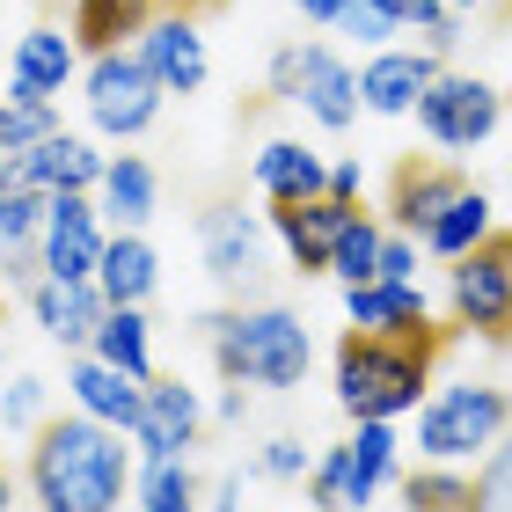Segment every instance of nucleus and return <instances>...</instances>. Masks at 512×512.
Returning a JSON list of instances; mask_svg holds the SVG:
<instances>
[{
  "label": "nucleus",
  "instance_id": "2f4dec72",
  "mask_svg": "<svg viewBox=\"0 0 512 512\" xmlns=\"http://www.w3.org/2000/svg\"><path fill=\"white\" fill-rule=\"evenodd\" d=\"M59 132V110L52 103H0V154H22L37 139Z\"/></svg>",
  "mask_w": 512,
  "mask_h": 512
},
{
  "label": "nucleus",
  "instance_id": "4468645a",
  "mask_svg": "<svg viewBox=\"0 0 512 512\" xmlns=\"http://www.w3.org/2000/svg\"><path fill=\"white\" fill-rule=\"evenodd\" d=\"M447 74L439 66V52L425 44V52H374L359 66V110H374V118H410L417 96Z\"/></svg>",
  "mask_w": 512,
  "mask_h": 512
},
{
  "label": "nucleus",
  "instance_id": "ddd939ff",
  "mask_svg": "<svg viewBox=\"0 0 512 512\" xmlns=\"http://www.w3.org/2000/svg\"><path fill=\"white\" fill-rule=\"evenodd\" d=\"M352 213L359 205L322 191V198H300V205H271V235L293 256V271H330V249H337L344 227H352Z\"/></svg>",
  "mask_w": 512,
  "mask_h": 512
},
{
  "label": "nucleus",
  "instance_id": "a878e982",
  "mask_svg": "<svg viewBox=\"0 0 512 512\" xmlns=\"http://www.w3.org/2000/svg\"><path fill=\"white\" fill-rule=\"evenodd\" d=\"M308 505L315 512H359V505H374V491H366V476H359V461H352V439L330 447L308 469Z\"/></svg>",
  "mask_w": 512,
  "mask_h": 512
},
{
  "label": "nucleus",
  "instance_id": "a211bd4d",
  "mask_svg": "<svg viewBox=\"0 0 512 512\" xmlns=\"http://www.w3.org/2000/svg\"><path fill=\"white\" fill-rule=\"evenodd\" d=\"M66 395H74V410L103 417V425H118V432H139V410H147V381H132L125 366H110L96 352H81L66 366Z\"/></svg>",
  "mask_w": 512,
  "mask_h": 512
},
{
  "label": "nucleus",
  "instance_id": "9d476101",
  "mask_svg": "<svg viewBox=\"0 0 512 512\" xmlns=\"http://www.w3.org/2000/svg\"><path fill=\"white\" fill-rule=\"evenodd\" d=\"M139 59H147V74L169 88V96H198L205 74H213V52H205V30L191 8H176V0H161V15L147 22V37L132 44Z\"/></svg>",
  "mask_w": 512,
  "mask_h": 512
},
{
  "label": "nucleus",
  "instance_id": "7ed1b4c3",
  "mask_svg": "<svg viewBox=\"0 0 512 512\" xmlns=\"http://www.w3.org/2000/svg\"><path fill=\"white\" fill-rule=\"evenodd\" d=\"M205 337H213V366L220 381L242 388H300L308 381V322L293 308H235V315H205Z\"/></svg>",
  "mask_w": 512,
  "mask_h": 512
},
{
  "label": "nucleus",
  "instance_id": "6e6552de",
  "mask_svg": "<svg viewBox=\"0 0 512 512\" xmlns=\"http://www.w3.org/2000/svg\"><path fill=\"white\" fill-rule=\"evenodd\" d=\"M505 118V103H498V88L491 81H476V74H439L425 96H417V125H425L432 147H483V139L498 132Z\"/></svg>",
  "mask_w": 512,
  "mask_h": 512
},
{
  "label": "nucleus",
  "instance_id": "f03ea898",
  "mask_svg": "<svg viewBox=\"0 0 512 512\" xmlns=\"http://www.w3.org/2000/svg\"><path fill=\"white\" fill-rule=\"evenodd\" d=\"M454 330H439V322H425V330H395V337H374V330H344L337 344V403L352 425H395L403 410L425 403L432 388V359L447 352Z\"/></svg>",
  "mask_w": 512,
  "mask_h": 512
},
{
  "label": "nucleus",
  "instance_id": "79ce46f5",
  "mask_svg": "<svg viewBox=\"0 0 512 512\" xmlns=\"http://www.w3.org/2000/svg\"><path fill=\"white\" fill-rule=\"evenodd\" d=\"M293 8L308 15V22H337V15H344V0H293Z\"/></svg>",
  "mask_w": 512,
  "mask_h": 512
},
{
  "label": "nucleus",
  "instance_id": "f3484780",
  "mask_svg": "<svg viewBox=\"0 0 512 512\" xmlns=\"http://www.w3.org/2000/svg\"><path fill=\"white\" fill-rule=\"evenodd\" d=\"M469 191V176L447 169V161H395V183H388V220L403 227V235L425 242V227L447 213V205Z\"/></svg>",
  "mask_w": 512,
  "mask_h": 512
},
{
  "label": "nucleus",
  "instance_id": "c03bdc74",
  "mask_svg": "<svg viewBox=\"0 0 512 512\" xmlns=\"http://www.w3.org/2000/svg\"><path fill=\"white\" fill-rule=\"evenodd\" d=\"M447 8H483V0H447Z\"/></svg>",
  "mask_w": 512,
  "mask_h": 512
},
{
  "label": "nucleus",
  "instance_id": "bb28decb",
  "mask_svg": "<svg viewBox=\"0 0 512 512\" xmlns=\"http://www.w3.org/2000/svg\"><path fill=\"white\" fill-rule=\"evenodd\" d=\"M483 235H491V198H483L476 191V183H469V191H461L454 205H447V213H439L432 227H425V249L432 256H447V264H454V256H469Z\"/></svg>",
  "mask_w": 512,
  "mask_h": 512
},
{
  "label": "nucleus",
  "instance_id": "dca6fc26",
  "mask_svg": "<svg viewBox=\"0 0 512 512\" xmlns=\"http://www.w3.org/2000/svg\"><path fill=\"white\" fill-rule=\"evenodd\" d=\"M198 235H205V271H213L227 293H242V286L264 278V227H256L242 205H213V213L198 220Z\"/></svg>",
  "mask_w": 512,
  "mask_h": 512
},
{
  "label": "nucleus",
  "instance_id": "20e7f679",
  "mask_svg": "<svg viewBox=\"0 0 512 512\" xmlns=\"http://www.w3.org/2000/svg\"><path fill=\"white\" fill-rule=\"evenodd\" d=\"M512 432V395L505 388H439L425 410H417V454L425 461H469L483 447H498Z\"/></svg>",
  "mask_w": 512,
  "mask_h": 512
},
{
  "label": "nucleus",
  "instance_id": "58836bf2",
  "mask_svg": "<svg viewBox=\"0 0 512 512\" xmlns=\"http://www.w3.org/2000/svg\"><path fill=\"white\" fill-rule=\"evenodd\" d=\"M330 198L359 205V161H337V169H330Z\"/></svg>",
  "mask_w": 512,
  "mask_h": 512
},
{
  "label": "nucleus",
  "instance_id": "c9c22d12",
  "mask_svg": "<svg viewBox=\"0 0 512 512\" xmlns=\"http://www.w3.org/2000/svg\"><path fill=\"white\" fill-rule=\"evenodd\" d=\"M315 469V454L300 447L293 432H278V439H264V454H256V476H271V483H300Z\"/></svg>",
  "mask_w": 512,
  "mask_h": 512
},
{
  "label": "nucleus",
  "instance_id": "49530a36",
  "mask_svg": "<svg viewBox=\"0 0 512 512\" xmlns=\"http://www.w3.org/2000/svg\"><path fill=\"white\" fill-rule=\"evenodd\" d=\"M505 110H512V103H505Z\"/></svg>",
  "mask_w": 512,
  "mask_h": 512
},
{
  "label": "nucleus",
  "instance_id": "423d86ee",
  "mask_svg": "<svg viewBox=\"0 0 512 512\" xmlns=\"http://www.w3.org/2000/svg\"><path fill=\"white\" fill-rule=\"evenodd\" d=\"M81 88H88V125L110 132V139H139V132H154L161 96H169V88L147 74V59L125 52V44H118V52H88Z\"/></svg>",
  "mask_w": 512,
  "mask_h": 512
},
{
  "label": "nucleus",
  "instance_id": "393cba45",
  "mask_svg": "<svg viewBox=\"0 0 512 512\" xmlns=\"http://www.w3.org/2000/svg\"><path fill=\"white\" fill-rule=\"evenodd\" d=\"M88 352L110 359V366H125L132 381H154V322H147V308H110Z\"/></svg>",
  "mask_w": 512,
  "mask_h": 512
},
{
  "label": "nucleus",
  "instance_id": "6ab92c4d",
  "mask_svg": "<svg viewBox=\"0 0 512 512\" xmlns=\"http://www.w3.org/2000/svg\"><path fill=\"white\" fill-rule=\"evenodd\" d=\"M96 286L110 293V308H147L154 286H161V256L139 227H118L103 242V264H96Z\"/></svg>",
  "mask_w": 512,
  "mask_h": 512
},
{
  "label": "nucleus",
  "instance_id": "f704fd0d",
  "mask_svg": "<svg viewBox=\"0 0 512 512\" xmlns=\"http://www.w3.org/2000/svg\"><path fill=\"white\" fill-rule=\"evenodd\" d=\"M330 30H344V37H359V44H388L403 22H395V8L388 0H344V15L330 22Z\"/></svg>",
  "mask_w": 512,
  "mask_h": 512
},
{
  "label": "nucleus",
  "instance_id": "7c9ffc66",
  "mask_svg": "<svg viewBox=\"0 0 512 512\" xmlns=\"http://www.w3.org/2000/svg\"><path fill=\"white\" fill-rule=\"evenodd\" d=\"M381 227L366 220V213H352V227L337 235V249H330V278H344V286H366V278H381Z\"/></svg>",
  "mask_w": 512,
  "mask_h": 512
},
{
  "label": "nucleus",
  "instance_id": "f8f14e48",
  "mask_svg": "<svg viewBox=\"0 0 512 512\" xmlns=\"http://www.w3.org/2000/svg\"><path fill=\"white\" fill-rule=\"evenodd\" d=\"M198 425H205L198 388H191V381H176V374H154V381H147V410H139L132 447L147 454V461H176V454H191V447H198Z\"/></svg>",
  "mask_w": 512,
  "mask_h": 512
},
{
  "label": "nucleus",
  "instance_id": "72a5a7b5",
  "mask_svg": "<svg viewBox=\"0 0 512 512\" xmlns=\"http://www.w3.org/2000/svg\"><path fill=\"white\" fill-rule=\"evenodd\" d=\"M44 395H52V388H44L37 374H15L8 388H0V425H8V432H37L44 425Z\"/></svg>",
  "mask_w": 512,
  "mask_h": 512
},
{
  "label": "nucleus",
  "instance_id": "ea45409f",
  "mask_svg": "<svg viewBox=\"0 0 512 512\" xmlns=\"http://www.w3.org/2000/svg\"><path fill=\"white\" fill-rule=\"evenodd\" d=\"M220 425H242V410H249V395H242V381H227V395H220Z\"/></svg>",
  "mask_w": 512,
  "mask_h": 512
},
{
  "label": "nucleus",
  "instance_id": "e433bc0d",
  "mask_svg": "<svg viewBox=\"0 0 512 512\" xmlns=\"http://www.w3.org/2000/svg\"><path fill=\"white\" fill-rule=\"evenodd\" d=\"M476 512H512V439H498L476 476Z\"/></svg>",
  "mask_w": 512,
  "mask_h": 512
},
{
  "label": "nucleus",
  "instance_id": "cd10ccee",
  "mask_svg": "<svg viewBox=\"0 0 512 512\" xmlns=\"http://www.w3.org/2000/svg\"><path fill=\"white\" fill-rule=\"evenodd\" d=\"M132 491H139V512H198V476H191V454H176V461H139Z\"/></svg>",
  "mask_w": 512,
  "mask_h": 512
},
{
  "label": "nucleus",
  "instance_id": "39448f33",
  "mask_svg": "<svg viewBox=\"0 0 512 512\" xmlns=\"http://www.w3.org/2000/svg\"><path fill=\"white\" fill-rule=\"evenodd\" d=\"M454 330H476L483 344H512V235L491 227L469 256H454L447 271Z\"/></svg>",
  "mask_w": 512,
  "mask_h": 512
},
{
  "label": "nucleus",
  "instance_id": "0eeeda50",
  "mask_svg": "<svg viewBox=\"0 0 512 512\" xmlns=\"http://www.w3.org/2000/svg\"><path fill=\"white\" fill-rule=\"evenodd\" d=\"M271 88L286 103H300L322 132H344L359 118V74L330 52V44H286V52L271 59Z\"/></svg>",
  "mask_w": 512,
  "mask_h": 512
},
{
  "label": "nucleus",
  "instance_id": "b1692460",
  "mask_svg": "<svg viewBox=\"0 0 512 512\" xmlns=\"http://www.w3.org/2000/svg\"><path fill=\"white\" fill-rule=\"evenodd\" d=\"M154 198H161V183H154L147 161H139V154H110V169H103V183H96L103 220H110V227H147V220H154Z\"/></svg>",
  "mask_w": 512,
  "mask_h": 512
},
{
  "label": "nucleus",
  "instance_id": "37998d69",
  "mask_svg": "<svg viewBox=\"0 0 512 512\" xmlns=\"http://www.w3.org/2000/svg\"><path fill=\"white\" fill-rule=\"evenodd\" d=\"M15 505V483H8V469H0V512H8Z\"/></svg>",
  "mask_w": 512,
  "mask_h": 512
},
{
  "label": "nucleus",
  "instance_id": "5701e85b",
  "mask_svg": "<svg viewBox=\"0 0 512 512\" xmlns=\"http://www.w3.org/2000/svg\"><path fill=\"white\" fill-rule=\"evenodd\" d=\"M161 15V0H74V44L81 52H118V44L147 37V22Z\"/></svg>",
  "mask_w": 512,
  "mask_h": 512
},
{
  "label": "nucleus",
  "instance_id": "a18cd8bd",
  "mask_svg": "<svg viewBox=\"0 0 512 512\" xmlns=\"http://www.w3.org/2000/svg\"><path fill=\"white\" fill-rule=\"evenodd\" d=\"M505 8H512V0H505Z\"/></svg>",
  "mask_w": 512,
  "mask_h": 512
},
{
  "label": "nucleus",
  "instance_id": "c756f323",
  "mask_svg": "<svg viewBox=\"0 0 512 512\" xmlns=\"http://www.w3.org/2000/svg\"><path fill=\"white\" fill-rule=\"evenodd\" d=\"M44 213H52V191H30V183H0V249H37Z\"/></svg>",
  "mask_w": 512,
  "mask_h": 512
},
{
  "label": "nucleus",
  "instance_id": "473e14b6",
  "mask_svg": "<svg viewBox=\"0 0 512 512\" xmlns=\"http://www.w3.org/2000/svg\"><path fill=\"white\" fill-rule=\"evenodd\" d=\"M352 461H359L366 491H388V483H395V432L381 425V417H374V425H359V432H352Z\"/></svg>",
  "mask_w": 512,
  "mask_h": 512
},
{
  "label": "nucleus",
  "instance_id": "f257e3e1",
  "mask_svg": "<svg viewBox=\"0 0 512 512\" xmlns=\"http://www.w3.org/2000/svg\"><path fill=\"white\" fill-rule=\"evenodd\" d=\"M132 432L103 425V417H44L37 425V447H30V498L37 512H118L125 505V483L132 469Z\"/></svg>",
  "mask_w": 512,
  "mask_h": 512
},
{
  "label": "nucleus",
  "instance_id": "aec40b11",
  "mask_svg": "<svg viewBox=\"0 0 512 512\" xmlns=\"http://www.w3.org/2000/svg\"><path fill=\"white\" fill-rule=\"evenodd\" d=\"M344 322L352 330H374V337H395V330H425V293L410 278H366V286H344Z\"/></svg>",
  "mask_w": 512,
  "mask_h": 512
},
{
  "label": "nucleus",
  "instance_id": "1a4fd4ad",
  "mask_svg": "<svg viewBox=\"0 0 512 512\" xmlns=\"http://www.w3.org/2000/svg\"><path fill=\"white\" fill-rule=\"evenodd\" d=\"M103 205L96 191H52V213H44V235H37V256H44V278H66V286H88L103 264Z\"/></svg>",
  "mask_w": 512,
  "mask_h": 512
},
{
  "label": "nucleus",
  "instance_id": "412c9836",
  "mask_svg": "<svg viewBox=\"0 0 512 512\" xmlns=\"http://www.w3.org/2000/svg\"><path fill=\"white\" fill-rule=\"evenodd\" d=\"M256 191L271 205H300V198H322L330 191V161L315 147H300V139H271L264 154H256Z\"/></svg>",
  "mask_w": 512,
  "mask_h": 512
},
{
  "label": "nucleus",
  "instance_id": "4be33fe9",
  "mask_svg": "<svg viewBox=\"0 0 512 512\" xmlns=\"http://www.w3.org/2000/svg\"><path fill=\"white\" fill-rule=\"evenodd\" d=\"M15 81H30V88H44V96H59L66 81L81 74V44L59 30V22H30V30L15 37V66H8Z\"/></svg>",
  "mask_w": 512,
  "mask_h": 512
},
{
  "label": "nucleus",
  "instance_id": "a19ab883",
  "mask_svg": "<svg viewBox=\"0 0 512 512\" xmlns=\"http://www.w3.org/2000/svg\"><path fill=\"white\" fill-rule=\"evenodd\" d=\"M213 512H242V476H220L213 483Z\"/></svg>",
  "mask_w": 512,
  "mask_h": 512
},
{
  "label": "nucleus",
  "instance_id": "c85d7f7f",
  "mask_svg": "<svg viewBox=\"0 0 512 512\" xmlns=\"http://www.w3.org/2000/svg\"><path fill=\"white\" fill-rule=\"evenodd\" d=\"M403 505L410 512H476V476H454L447 461L403 476Z\"/></svg>",
  "mask_w": 512,
  "mask_h": 512
},
{
  "label": "nucleus",
  "instance_id": "2eb2a0df",
  "mask_svg": "<svg viewBox=\"0 0 512 512\" xmlns=\"http://www.w3.org/2000/svg\"><path fill=\"white\" fill-rule=\"evenodd\" d=\"M30 315H37V330L66 344V352H88L103 330V315H110V293L88 278V286H66V278H37L30 286Z\"/></svg>",
  "mask_w": 512,
  "mask_h": 512
},
{
  "label": "nucleus",
  "instance_id": "9b49d317",
  "mask_svg": "<svg viewBox=\"0 0 512 512\" xmlns=\"http://www.w3.org/2000/svg\"><path fill=\"white\" fill-rule=\"evenodd\" d=\"M110 154H96L81 132H52L22 154H0V183H30V191H96Z\"/></svg>",
  "mask_w": 512,
  "mask_h": 512
},
{
  "label": "nucleus",
  "instance_id": "4c0bfd02",
  "mask_svg": "<svg viewBox=\"0 0 512 512\" xmlns=\"http://www.w3.org/2000/svg\"><path fill=\"white\" fill-rule=\"evenodd\" d=\"M410 271H417V249H410L403 235H388V242H381V278H410Z\"/></svg>",
  "mask_w": 512,
  "mask_h": 512
}]
</instances>
